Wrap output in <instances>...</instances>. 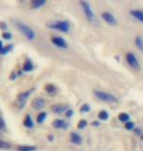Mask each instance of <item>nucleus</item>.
<instances>
[{"label": "nucleus", "instance_id": "8", "mask_svg": "<svg viewBox=\"0 0 143 151\" xmlns=\"http://www.w3.org/2000/svg\"><path fill=\"white\" fill-rule=\"evenodd\" d=\"M51 42L58 48H61V49H68V47H69L66 39L61 37H57V35L56 37H51Z\"/></svg>", "mask_w": 143, "mask_h": 151}, {"label": "nucleus", "instance_id": "32", "mask_svg": "<svg viewBox=\"0 0 143 151\" xmlns=\"http://www.w3.org/2000/svg\"><path fill=\"white\" fill-rule=\"evenodd\" d=\"M91 126H92V127H99L100 123L98 122V121H93V122L91 123Z\"/></svg>", "mask_w": 143, "mask_h": 151}, {"label": "nucleus", "instance_id": "30", "mask_svg": "<svg viewBox=\"0 0 143 151\" xmlns=\"http://www.w3.org/2000/svg\"><path fill=\"white\" fill-rule=\"evenodd\" d=\"M8 26L5 22H0V29L1 31H7Z\"/></svg>", "mask_w": 143, "mask_h": 151}, {"label": "nucleus", "instance_id": "5", "mask_svg": "<svg viewBox=\"0 0 143 151\" xmlns=\"http://www.w3.org/2000/svg\"><path fill=\"white\" fill-rule=\"evenodd\" d=\"M126 60L130 68H132L134 71H140V63H139L137 57L132 52H127L126 54Z\"/></svg>", "mask_w": 143, "mask_h": 151}, {"label": "nucleus", "instance_id": "9", "mask_svg": "<svg viewBox=\"0 0 143 151\" xmlns=\"http://www.w3.org/2000/svg\"><path fill=\"white\" fill-rule=\"evenodd\" d=\"M45 105H46V101H45L42 97H34L32 101V108L37 111H40L43 109L45 107Z\"/></svg>", "mask_w": 143, "mask_h": 151}, {"label": "nucleus", "instance_id": "12", "mask_svg": "<svg viewBox=\"0 0 143 151\" xmlns=\"http://www.w3.org/2000/svg\"><path fill=\"white\" fill-rule=\"evenodd\" d=\"M70 140H71V142L73 144H75V145H80V144L83 143V137H80V134H78L75 132H71V134H70Z\"/></svg>", "mask_w": 143, "mask_h": 151}, {"label": "nucleus", "instance_id": "10", "mask_svg": "<svg viewBox=\"0 0 143 151\" xmlns=\"http://www.w3.org/2000/svg\"><path fill=\"white\" fill-rule=\"evenodd\" d=\"M68 109H69V105L67 104H53L51 106V111L54 114H58V115L65 113Z\"/></svg>", "mask_w": 143, "mask_h": 151}, {"label": "nucleus", "instance_id": "22", "mask_svg": "<svg viewBox=\"0 0 143 151\" xmlns=\"http://www.w3.org/2000/svg\"><path fill=\"white\" fill-rule=\"evenodd\" d=\"M11 147H12V144L10 142H8V141H6V140L0 139V149L9 150V149H11Z\"/></svg>", "mask_w": 143, "mask_h": 151}, {"label": "nucleus", "instance_id": "26", "mask_svg": "<svg viewBox=\"0 0 143 151\" xmlns=\"http://www.w3.org/2000/svg\"><path fill=\"white\" fill-rule=\"evenodd\" d=\"M124 128H126L127 131H132V129H135V125H134V123L133 122H127L124 124Z\"/></svg>", "mask_w": 143, "mask_h": 151}, {"label": "nucleus", "instance_id": "24", "mask_svg": "<svg viewBox=\"0 0 143 151\" xmlns=\"http://www.w3.org/2000/svg\"><path fill=\"white\" fill-rule=\"evenodd\" d=\"M86 126H87V121H86V120H80V121H78V129H86Z\"/></svg>", "mask_w": 143, "mask_h": 151}, {"label": "nucleus", "instance_id": "35", "mask_svg": "<svg viewBox=\"0 0 143 151\" xmlns=\"http://www.w3.org/2000/svg\"><path fill=\"white\" fill-rule=\"evenodd\" d=\"M48 138H49L50 141H53V137H52V135H49V137H48Z\"/></svg>", "mask_w": 143, "mask_h": 151}, {"label": "nucleus", "instance_id": "21", "mask_svg": "<svg viewBox=\"0 0 143 151\" xmlns=\"http://www.w3.org/2000/svg\"><path fill=\"white\" fill-rule=\"evenodd\" d=\"M46 117H47V113L46 112H43V111H40V113L37 115L36 117V122L38 124H42L46 120Z\"/></svg>", "mask_w": 143, "mask_h": 151}, {"label": "nucleus", "instance_id": "14", "mask_svg": "<svg viewBox=\"0 0 143 151\" xmlns=\"http://www.w3.org/2000/svg\"><path fill=\"white\" fill-rule=\"evenodd\" d=\"M45 4H46V0H32L30 2V8L36 10V9L42 8Z\"/></svg>", "mask_w": 143, "mask_h": 151}, {"label": "nucleus", "instance_id": "16", "mask_svg": "<svg viewBox=\"0 0 143 151\" xmlns=\"http://www.w3.org/2000/svg\"><path fill=\"white\" fill-rule=\"evenodd\" d=\"M44 90L48 93V94L55 95L57 92V87H56V86H54L53 83H46L44 86Z\"/></svg>", "mask_w": 143, "mask_h": 151}, {"label": "nucleus", "instance_id": "4", "mask_svg": "<svg viewBox=\"0 0 143 151\" xmlns=\"http://www.w3.org/2000/svg\"><path fill=\"white\" fill-rule=\"evenodd\" d=\"M93 94L94 96L99 99L100 101L106 102V103H118V98L116 97L114 94L106 91H102V90H93Z\"/></svg>", "mask_w": 143, "mask_h": 151}, {"label": "nucleus", "instance_id": "31", "mask_svg": "<svg viewBox=\"0 0 143 151\" xmlns=\"http://www.w3.org/2000/svg\"><path fill=\"white\" fill-rule=\"evenodd\" d=\"M6 129V124L4 122V120L2 118H0V129Z\"/></svg>", "mask_w": 143, "mask_h": 151}, {"label": "nucleus", "instance_id": "23", "mask_svg": "<svg viewBox=\"0 0 143 151\" xmlns=\"http://www.w3.org/2000/svg\"><path fill=\"white\" fill-rule=\"evenodd\" d=\"M98 118H99V120H101V121H107L109 119V114L107 111L101 110L98 113Z\"/></svg>", "mask_w": 143, "mask_h": 151}, {"label": "nucleus", "instance_id": "1", "mask_svg": "<svg viewBox=\"0 0 143 151\" xmlns=\"http://www.w3.org/2000/svg\"><path fill=\"white\" fill-rule=\"evenodd\" d=\"M15 27H16L18 31L20 32V34L22 35L27 40L33 41L35 39L36 34H35L34 29L30 28V27L29 25H27L26 23L17 20V21H15Z\"/></svg>", "mask_w": 143, "mask_h": 151}, {"label": "nucleus", "instance_id": "2", "mask_svg": "<svg viewBox=\"0 0 143 151\" xmlns=\"http://www.w3.org/2000/svg\"><path fill=\"white\" fill-rule=\"evenodd\" d=\"M80 5L81 7V10H83L84 16H86V20L89 22L90 24H92L93 26H99V21L97 19V17L95 16L94 12L91 8V6L89 4V2L87 1H80Z\"/></svg>", "mask_w": 143, "mask_h": 151}, {"label": "nucleus", "instance_id": "34", "mask_svg": "<svg viewBox=\"0 0 143 151\" xmlns=\"http://www.w3.org/2000/svg\"><path fill=\"white\" fill-rule=\"evenodd\" d=\"M4 48V45H3V42L0 40V52H1V50Z\"/></svg>", "mask_w": 143, "mask_h": 151}, {"label": "nucleus", "instance_id": "36", "mask_svg": "<svg viewBox=\"0 0 143 151\" xmlns=\"http://www.w3.org/2000/svg\"><path fill=\"white\" fill-rule=\"evenodd\" d=\"M141 139H142V140H143V134H141Z\"/></svg>", "mask_w": 143, "mask_h": 151}, {"label": "nucleus", "instance_id": "27", "mask_svg": "<svg viewBox=\"0 0 143 151\" xmlns=\"http://www.w3.org/2000/svg\"><path fill=\"white\" fill-rule=\"evenodd\" d=\"M90 111V106H89V104H87V103H84L83 104L80 106V112H83V113H88Z\"/></svg>", "mask_w": 143, "mask_h": 151}, {"label": "nucleus", "instance_id": "13", "mask_svg": "<svg viewBox=\"0 0 143 151\" xmlns=\"http://www.w3.org/2000/svg\"><path fill=\"white\" fill-rule=\"evenodd\" d=\"M129 14L130 16L132 18H134L138 21L143 24V10H137V9H133V10H130L129 11Z\"/></svg>", "mask_w": 143, "mask_h": 151}, {"label": "nucleus", "instance_id": "25", "mask_svg": "<svg viewBox=\"0 0 143 151\" xmlns=\"http://www.w3.org/2000/svg\"><path fill=\"white\" fill-rule=\"evenodd\" d=\"M12 49H13V44L7 45V46H4V48H3V49L1 50L0 54H1V55H5V54H7L9 51H11Z\"/></svg>", "mask_w": 143, "mask_h": 151}, {"label": "nucleus", "instance_id": "29", "mask_svg": "<svg viewBox=\"0 0 143 151\" xmlns=\"http://www.w3.org/2000/svg\"><path fill=\"white\" fill-rule=\"evenodd\" d=\"M73 115H74V110H73V109H70V108L65 112V116H66L67 118H68V119H70V118H72Z\"/></svg>", "mask_w": 143, "mask_h": 151}, {"label": "nucleus", "instance_id": "6", "mask_svg": "<svg viewBox=\"0 0 143 151\" xmlns=\"http://www.w3.org/2000/svg\"><path fill=\"white\" fill-rule=\"evenodd\" d=\"M33 90H34V88L27 90V91H24V92H21V93L18 94V96H17V105H18V107H19L20 109H22V108L26 105L27 100H28V98L30 96V94L33 92Z\"/></svg>", "mask_w": 143, "mask_h": 151}, {"label": "nucleus", "instance_id": "20", "mask_svg": "<svg viewBox=\"0 0 143 151\" xmlns=\"http://www.w3.org/2000/svg\"><path fill=\"white\" fill-rule=\"evenodd\" d=\"M118 119L120 122L121 123H127V122H129V119H130V116L127 113H120L118 115Z\"/></svg>", "mask_w": 143, "mask_h": 151}, {"label": "nucleus", "instance_id": "33", "mask_svg": "<svg viewBox=\"0 0 143 151\" xmlns=\"http://www.w3.org/2000/svg\"><path fill=\"white\" fill-rule=\"evenodd\" d=\"M134 134L136 135H139L140 134H142V132H141V129H134Z\"/></svg>", "mask_w": 143, "mask_h": 151}, {"label": "nucleus", "instance_id": "19", "mask_svg": "<svg viewBox=\"0 0 143 151\" xmlns=\"http://www.w3.org/2000/svg\"><path fill=\"white\" fill-rule=\"evenodd\" d=\"M134 43H135V46L137 47V49L139 51L143 52V38L140 37V35H137L134 39Z\"/></svg>", "mask_w": 143, "mask_h": 151}, {"label": "nucleus", "instance_id": "7", "mask_svg": "<svg viewBox=\"0 0 143 151\" xmlns=\"http://www.w3.org/2000/svg\"><path fill=\"white\" fill-rule=\"evenodd\" d=\"M101 18L104 20L105 23H107L108 25L116 27L118 25V20L116 19V17L110 12H102L101 13Z\"/></svg>", "mask_w": 143, "mask_h": 151}, {"label": "nucleus", "instance_id": "3", "mask_svg": "<svg viewBox=\"0 0 143 151\" xmlns=\"http://www.w3.org/2000/svg\"><path fill=\"white\" fill-rule=\"evenodd\" d=\"M46 27L54 31H60L64 34H68L71 29V24L66 20H57V21H51L46 24Z\"/></svg>", "mask_w": 143, "mask_h": 151}, {"label": "nucleus", "instance_id": "18", "mask_svg": "<svg viewBox=\"0 0 143 151\" xmlns=\"http://www.w3.org/2000/svg\"><path fill=\"white\" fill-rule=\"evenodd\" d=\"M37 147L34 145H19L17 146V151H36Z\"/></svg>", "mask_w": 143, "mask_h": 151}, {"label": "nucleus", "instance_id": "11", "mask_svg": "<svg viewBox=\"0 0 143 151\" xmlns=\"http://www.w3.org/2000/svg\"><path fill=\"white\" fill-rule=\"evenodd\" d=\"M52 126L55 129H66L69 128V123H67L65 120L63 119H56L52 122Z\"/></svg>", "mask_w": 143, "mask_h": 151}, {"label": "nucleus", "instance_id": "15", "mask_svg": "<svg viewBox=\"0 0 143 151\" xmlns=\"http://www.w3.org/2000/svg\"><path fill=\"white\" fill-rule=\"evenodd\" d=\"M23 124L27 129H32L33 127H34V123H33L32 118L29 114H27L25 116V119H24Z\"/></svg>", "mask_w": 143, "mask_h": 151}, {"label": "nucleus", "instance_id": "28", "mask_svg": "<svg viewBox=\"0 0 143 151\" xmlns=\"http://www.w3.org/2000/svg\"><path fill=\"white\" fill-rule=\"evenodd\" d=\"M12 34L11 32H4L2 34V37H3V39H6V40H9V39H11L12 38Z\"/></svg>", "mask_w": 143, "mask_h": 151}, {"label": "nucleus", "instance_id": "17", "mask_svg": "<svg viewBox=\"0 0 143 151\" xmlns=\"http://www.w3.org/2000/svg\"><path fill=\"white\" fill-rule=\"evenodd\" d=\"M33 70V64L32 62L30 61L29 59H27L25 62H24V66H23V71L24 72H32Z\"/></svg>", "mask_w": 143, "mask_h": 151}]
</instances>
